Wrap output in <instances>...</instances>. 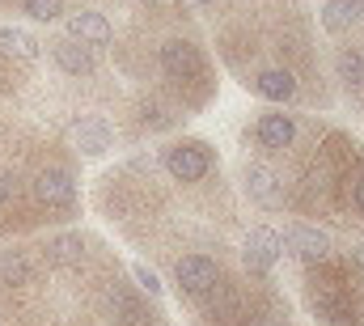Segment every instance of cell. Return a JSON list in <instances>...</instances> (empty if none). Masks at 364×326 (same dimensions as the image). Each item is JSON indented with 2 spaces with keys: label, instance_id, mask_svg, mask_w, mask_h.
Masks as SVG:
<instances>
[{
  "label": "cell",
  "instance_id": "6da1fadb",
  "mask_svg": "<svg viewBox=\"0 0 364 326\" xmlns=\"http://www.w3.org/2000/svg\"><path fill=\"white\" fill-rule=\"evenodd\" d=\"M30 191H34V204L43 212H73L77 208V178L64 165H38L30 178Z\"/></svg>",
  "mask_w": 364,
  "mask_h": 326
},
{
  "label": "cell",
  "instance_id": "7a4b0ae2",
  "mask_svg": "<svg viewBox=\"0 0 364 326\" xmlns=\"http://www.w3.org/2000/svg\"><path fill=\"white\" fill-rule=\"evenodd\" d=\"M43 47H47L51 64H55L64 77H93V73H97V56H93V47L77 43V38H68V34H60V38H51V43H43Z\"/></svg>",
  "mask_w": 364,
  "mask_h": 326
},
{
  "label": "cell",
  "instance_id": "3957f363",
  "mask_svg": "<svg viewBox=\"0 0 364 326\" xmlns=\"http://www.w3.org/2000/svg\"><path fill=\"white\" fill-rule=\"evenodd\" d=\"M174 275H178L182 293H191V297H203V293H212V288L220 284L216 263H212V258H203V254H186V258H178Z\"/></svg>",
  "mask_w": 364,
  "mask_h": 326
},
{
  "label": "cell",
  "instance_id": "277c9868",
  "mask_svg": "<svg viewBox=\"0 0 364 326\" xmlns=\"http://www.w3.org/2000/svg\"><path fill=\"white\" fill-rule=\"evenodd\" d=\"M166 169H170L174 182H199V178L212 169V157H208L203 144H174V149L166 153Z\"/></svg>",
  "mask_w": 364,
  "mask_h": 326
},
{
  "label": "cell",
  "instance_id": "5b68a950",
  "mask_svg": "<svg viewBox=\"0 0 364 326\" xmlns=\"http://www.w3.org/2000/svg\"><path fill=\"white\" fill-rule=\"evenodd\" d=\"M64 34L77 38V43H85V47H110V38H114L110 21H106L102 13H90V9L68 13V17H64Z\"/></svg>",
  "mask_w": 364,
  "mask_h": 326
},
{
  "label": "cell",
  "instance_id": "8992f818",
  "mask_svg": "<svg viewBox=\"0 0 364 326\" xmlns=\"http://www.w3.org/2000/svg\"><path fill=\"white\" fill-rule=\"evenodd\" d=\"M279 254H284V242H279L275 229H250V233H246V250H242V258H246L250 271H272Z\"/></svg>",
  "mask_w": 364,
  "mask_h": 326
},
{
  "label": "cell",
  "instance_id": "52a82bcc",
  "mask_svg": "<svg viewBox=\"0 0 364 326\" xmlns=\"http://www.w3.org/2000/svg\"><path fill=\"white\" fill-rule=\"evenodd\" d=\"M73 144H77V153H85V157H102L110 144H114V132H110V123L106 119H77L73 123Z\"/></svg>",
  "mask_w": 364,
  "mask_h": 326
},
{
  "label": "cell",
  "instance_id": "ba28073f",
  "mask_svg": "<svg viewBox=\"0 0 364 326\" xmlns=\"http://www.w3.org/2000/svg\"><path fill=\"white\" fill-rule=\"evenodd\" d=\"M161 68L170 73V77H178V81H191V77H199L203 73V56H199V47H191V43H166L161 47Z\"/></svg>",
  "mask_w": 364,
  "mask_h": 326
},
{
  "label": "cell",
  "instance_id": "9c48e42d",
  "mask_svg": "<svg viewBox=\"0 0 364 326\" xmlns=\"http://www.w3.org/2000/svg\"><path fill=\"white\" fill-rule=\"evenodd\" d=\"M279 242L288 246L292 254L309 258V263H322V258L331 254V242H326V233H322V229H314V225H288Z\"/></svg>",
  "mask_w": 364,
  "mask_h": 326
},
{
  "label": "cell",
  "instance_id": "30bf717a",
  "mask_svg": "<svg viewBox=\"0 0 364 326\" xmlns=\"http://www.w3.org/2000/svg\"><path fill=\"white\" fill-rule=\"evenodd\" d=\"M0 56H9L17 64H34L43 56V43L21 26H0Z\"/></svg>",
  "mask_w": 364,
  "mask_h": 326
},
{
  "label": "cell",
  "instance_id": "8fae6325",
  "mask_svg": "<svg viewBox=\"0 0 364 326\" xmlns=\"http://www.w3.org/2000/svg\"><path fill=\"white\" fill-rule=\"evenodd\" d=\"M246 191L263 208H284V186H279V178H275L272 169H263V165H250L246 169Z\"/></svg>",
  "mask_w": 364,
  "mask_h": 326
},
{
  "label": "cell",
  "instance_id": "7c38bea8",
  "mask_svg": "<svg viewBox=\"0 0 364 326\" xmlns=\"http://www.w3.org/2000/svg\"><path fill=\"white\" fill-rule=\"evenodd\" d=\"M292 136H296L292 115L272 110V115H263V119H259V140H263L267 149H288V144H292Z\"/></svg>",
  "mask_w": 364,
  "mask_h": 326
},
{
  "label": "cell",
  "instance_id": "4fadbf2b",
  "mask_svg": "<svg viewBox=\"0 0 364 326\" xmlns=\"http://www.w3.org/2000/svg\"><path fill=\"white\" fill-rule=\"evenodd\" d=\"M360 0H331L326 9H322V30L326 34H348L352 26H356V17H360Z\"/></svg>",
  "mask_w": 364,
  "mask_h": 326
},
{
  "label": "cell",
  "instance_id": "5bb4252c",
  "mask_svg": "<svg viewBox=\"0 0 364 326\" xmlns=\"http://www.w3.org/2000/svg\"><path fill=\"white\" fill-rule=\"evenodd\" d=\"M255 93H259V98H267V102H288V98L296 93V81H292V73L272 68V73H263V77L255 81Z\"/></svg>",
  "mask_w": 364,
  "mask_h": 326
},
{
  "label": "cell",
  "instance_id": "9a60e30c",
  "mask_svg": "<svg viewBox=\"0 0 364 326\" xmlns=\"http://www.w3.org/2000/svg\"><path fill=\"white\" fill-rule=\"evenodd\" d=\"M17 9H21L30 21H47V26H51V21H60V17H68L64 0H21Z\"/></svg>",
  "mask_w": 364,
  "mask_h": 326
},
{
  "label": "cell",
  "instance_id": "2e32d148",
  "mask_svg": "<svg viewBox=\"0 0 364 326\" xmlns=\"http://www.w3.org/2000/svg\"><path fill=\"white\" fill-rule=\"evenodd\" d=\"M339 77L348 85H364V51L360 47H343L339 51Z\"/></svg>",
  "mask_w": 364,
  "mask_h": 326
},
{
  "label": "cell",
  "instance_id": "e0dca14e",
  "mask_svg": "<svg viewBox=\"0 0 364 326\" xmlns=\"http://www.w3.org/2000/svg\"><path fill=\"white\" fill-rule=\"evenodd\" d=\"M132 275L140 280V288H144L149 297H161V280H157V271H153V267H144V263H132Z\"/></svg>",
  "mask_w": 364,
  "mask_h": 326
},
{
  "label": "cell",
  "instance_id": "ac0fdd59",
  "mask_svg": "<svg viewBox=\"0 0 364 326\" xmlns=\"http://www.w3.org/2000/svg\"><path fill=\"white\" fill-rule=\"evenodd\" d=\"M352 199H356V208L364 212V174L356 178V182H352Z\"/></svg>",
  "mask_w": 364,
  "mask_h": 326
},
{
  "label": "cell",
  "instance_id": "d6986e66",
  "mask_svg": "<svg viewBox=\"0 0 364 326\" xmlns=\"http://www.w3.org/2000/svg\"><path fill=\"white\" fill-rule=\"evenodd\" d=\"M352 254H356V263H360V267H364V246H356V250H352Z\"/></svg>",
  "mask_w": 364,
  "mask_h": 326
},
{
  "label": "cell",
  "instance_id": "ffe728a7",
  "mask_svg": "<svg viewBox=\"0 0 364 326\" xmlns=\"http://www.w3.org/2000/svg\"><path fill=\"white\" fill-rule=\"evenodd\" d=\"M0 4H21V0H0Z\"/></svg>",
  "mask_w": 364,
  "mask_h": 326
},
{
  "label": "cell",
  "instance_id": "44dd1931",
  "mask_svg": "<svg viewBox=\"0 0 364 326\" xmlns=\"http://www.w3.org/2000/svg\"><path fill=\"white\" fill-rule=\"evenodd\" d=\"M140 4H157V0H140Z\"/></svg>",
  "mask_w": 364,
  "mask_h": 326
}]
</instances>
